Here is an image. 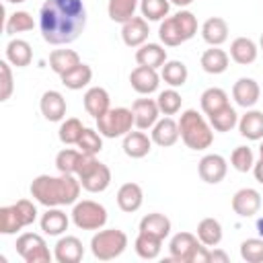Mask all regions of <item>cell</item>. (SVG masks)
<instances>
[{
  "label": "cell",
  "mask_w": 263,
  "mask_h": 263,
  "mask_svg": "<svg viewBox=\"0 0 263 263\" xmlns=\"http://www.w3.org/2000/svg\"><path fill=\"white\" fill-rule=\"evenodd\" d=\"M86 27L82 0H45L39 10L41 37L51 45H66L78 39Z\"/></svg>",
  "instance_id": "1"
},
{
  "label": "cell",
  "mask_w": 263,
  "mask_h": 263,
  "mask_svg": "<svg viewBox=\"0 0 263 263\" xmlns=\"http://www.w3.org/2000/svg\"><path fill=\"white\" fill-rule=\"evenodd\" d=\"M80 179L76 175L60 173L58 177L39 175L31 181V197L45 205V208H60V205H74L80 195Z\"/></svg>",
  "instance_id": "2"
},
{
  "label": "cell",
  "mask_w": 263,
  "mask_h": 263,
  "mask_svg": "<svg viewBox=\"0 0 263 263\" xmlns=\"http://www.w3.org/2000/svg\"><path fill=\"white\" fill-rule=\"evenodd\" d=\"M179 132L183 144L191 150H205L214 142V129L210 121H205V117L195 109H187L181 113Z\"/></svg>",
  "instance_id": "3"
},
{
  "label": "cell",
  "mask_w": 263,
  "mask_h": 263,
  "mask_svg": "<svg viewBox=\"0 0 263 263\" xmlns=\"http://www.w3.org/2000/svg\"><path fill=\"white\" fill-rule=\"evenodd\" d=\"M76 177L80 179V185L88 193H101L111 185V171L105 162L97 158V154L80 152Z\"/></svg>",
  "instance_id": "4"
},
{
  "label": "cell",
  "mask_w": 263,
  "mask_h": 263,
  "mask_svg": "<svg viewBox=\"0 0 263 263\" xmlns=\"http://www.w3.org/2000/svg\"><path fill=\"white\" fill-rule=\"evenodd\" d=\"M127 249V234L119 228H101L90 238V253L99 261L117 259Z\"/></svg>",
  "instance_id": "5"
},
{
  "label": "cell",
  "mask_w": 263,
  "mask_h": 263,
  "mask_svg": "<svg viewBox=\"0 0 263 263\" xmlns=\"http://www.w3.org/2000/svg\"><path fill=\"white\" fill-rule=\"evenodd\" d=\"M136 125L134 111L127 107H111L97 119V129L103 138H123Z\"/></svg>",
  "instance_id": "6"
},
{
  "label": "cell",
  "mask_w": 263,
  "mask_h": 263,
  "mask_svg": "<svg viewBox=\"0 0 263 263\" xmlns=\"http://www.w3.org/2000/svg\"><path fill=\"white\" fill-rule=\"evenodd\" d=\"M72 222L80 230H101L107 224V210L103 203L92 199L76 201L72 208Z\"/></svg>",
  "instance_id": "7"
},
{
  "label": "cell",
  "mask_w": 263,
  "mask_h": 263,
  "mask_svg": "<svg viewBox=\"0 0 263 263\" xmlns=\"http://www.w3.org/2000/svg\"><path fill=\"white\" fill-rule=\"evenodd\" d=\"M16 253L27 263H49L53 255L47 249V242L37 232H25L16 238Z\"/></svg>",
  "instance_id": "8"
},
{
  "label": "cell",
  "mask_w": 263,
  "mask_h": 263,
  "mask_svg": "<svg viewBox=\"0 0 263 263\" xmlns=\"http://www.w3.org/2000/svg\"><path fill=\"white\" fill-rule=\"evenodd\" d=\"M197 173H199V179L203 183H210V185H216L220 183L226 173H228V162L224 156L220 154H205L199 164H197Z\"/></svg>",
  "instance_id": "9"
},
{
  "label": "cell",
  "mask_w": 263,
  "mask_h": 263,
  "mask_svg": "<svg viewBox=\"0 0 263 263\" xmlns=\"http://www.w3.org/2000/svg\"><path fill=\"white\" fill-rule=\"evenodd\" d=\"M232 212L240 218H251L261 210V193L253 187H242L232 195Z\"/></svg>",
  "instance_id": "10"
},
{
  "label": "cell",
  "mask_w": 263,
  "mask_h": 263,
  "mask_svg": "<svg viewBox=\"0 0 263 263\" xmlns=\"http://www.w3.org/2000/svg\"><path fill=\"white\" fill-rule=\"evenodd\" d=\"M132 111H134V121H136V127L138 129H152L154 123L158 121V115H160V109H158V103L156 99H136L134 105H132Z\"/></svg>",
  "instance_id": "11"
},
{
  "label": "cell",
  "mask_w": 263,
  "mask_h": 263,
  "mask_svg": "<svg viewBox=\"0 0 263 263\" xmlns=\"http://www.w3.org/2000/svg\"><path fill=\"white\" fill-rule=\"evenodd\" d=\"M84 257V247L78 236L66 234L53 247V259L58 263H78Z\"/></svg>",
  "instance_id": "12"
},
{
  "label": "cell",
  "mask_w": 263,
  "mask_h": 263,
  "mask_svg": "<svg viewBox=\"0 0 263 263\" xmlns=\"http://www.w3.org/2000/svg\"><path fill=\"white\" fill-rule=\"evenodd\" d=\"M150 138L156 146H162V148H168V146H175L177 140L181 138V132H179V121H175L171 115L158 119L150 132Z\"/></svg>",
  "instance_id": "13"
},
{
  "label": "cell",
  "mask_w": 263,
  "mask_h": 263,
  "mask_svg": "<svg viewBox=\"0 0 263 263\" xmlns=\"http://www.w3.org/2000/svg\"><path fill=\"white\" fill-rule=\"evenodd\" d=\"M199 245V238L197 234H191V232H177L171 242H168V253H171V259L173 261H179V263H189L195 247Z\"/></svg>",
  "instance_id": "14"
},
{
  "label": "cell",
  "mask_w": 263,
  "mask_h": 263,
  "mask_svg": "<svg viewBox=\"0 0 263 263\" xmlns=\"http://www.w3.org/2000/svg\"><path fill=\"white\" fill-rule=\"evenodd\" d=\"M129 84L138 95H150L158 88L160 84V74L156 72V68H148V66H138L132 70L129 74Z\"/></svg>",
  "instance_id": "15"
},
{
  "label": "cell",
  "mask_w": 263,
  "mask_h": 263,
  "mask_svg": "<svg viewBox=\"0 0 263 263\" xmlns=\"http://www.w3.org/2000/svg\"><path fill=\"white\" fill-rule=\"evenodd\" d=\"M148 21L144 16H134L121 25V39L127 47H140L148 41Z\"/></svg>",
  "instance_id": "16"
},
{
  "label": "cell",
  "mask_w": 263,
  "mask_h": 263,
  "mask_svg": "<svg viewBox=\"0 0 263 263\" xmlns=\"http://www.w3.org/2000/svg\"><path fill=\"white\" fill-rule=\"evenodd\" d=\"M84 109L88 115H92L95 119H99L101 115H105L111 109V97L103 86H90L84 97H82Z\"/></svg>",
  "instance_id": "17"
},
{
  "label": "cell",
  "mask_w": 263,
  "mask_h": 263,
  "mask_svg": "<svg viewBox=\"0 0 263 263\" xmlns=\"http://www.w3.org/2000/svg\"><path fill=\"white\" fill-rule=\"evenodd\" d=\"M144 203V191L138 183H123L119 189H117V205L121 212L125 214H134L142 208Z\"/></svg>",
  "instance_id": "18"
},
{
  "label": "cell",
  "mask_w": 263,
  "mask_h": 263,
  "mask_svg": "<svg viewBox=\"0 0 263 263\" xmlns=\"http://www.w3.org/2000/svg\"><path fill=\"white\" fill-rule=\"evenodd\" d=\"M261 97V88L257 84V80L253 78H238L232 86V99L236 101V105L251 109Z\"/></svg>",
  "instance_id": "19"
},
{
  "label": "cell",
  "mask_w": 263,
  "mask_h": 263,
  "mask_svg": "<svg viewBox=\"0 0 263 263\" xmlns=\"http://www.w3.org/2000/svg\"><path fill=\"white\" fill-rule=\"evenodd\" d=\"M39 109L47 121H62L66 115V99L58 90H45L41 95Z\"/></svg>",
  "instance_id": "20"
},
{
  "label": "cell",
  "mask_w": 263,
  "mask_h": 263,
  "mask_svg": "<svg viewBox=\"0 0 263 263\" xmlns=\"http://www.w3.org/2000/svg\"><path fill=\"white\" fill-rule=\"evenodd\" d=\"M152 138H148V134L144 129L140 132H129L123 136V152L129 158H144L148 156V152L152 150Z\"/></svg>",
  "instance_id": "21"
},
{
  "label": "cell",
  "mask_w": 263,
  "mask_h": 263,
  "mask_svg": "<svg viewBox=\"0 0 263 263\" xmlns=\"http://www.w3.org/2000/svg\"><path fill=\"white\" fill-rule=\"evenodd\" d=\"M68 224H70V218L60 208H47V212L39 220L41 230L45 234H49V236H62L68 230Z\"/></svg>",
  "instance_id": "22"
},
{
  "label": "cell",
  "mask_w": 263,
  "mask_h": 263,
  "mask_svg": "<svg viewBox=\"0 0 263 263\" xmlns=\"http://www.w3.org/2000/svg\"><path fill=\"white\" fill-rule=\"evenodd\" d=\"M238 132L247 140H263V111L247 109V113L238 119Z\"/></svg>",
  "instance_id": "23"
},
{
  "label": "cell",
  "mask_w": 263,
  "mask_h": 263,
  "mask_svg": "<svg viewBox=\"0 0 263 263\" xmlns=\"http://www.w3.org/2000/svg\"><path fill=\"white\" fill-rule=\"evenodd\" d=\"M201 37H203V41L208 45L220 47L228 39V23L222 16H210L201 25Z\"/></svg>",
  "instance_id": "24"
},
{
  "label": "cell",
  "mask_w": 263,
  "mask_h": 263,
  "mask_svg": "<svg viewBox=\"0 0 263 263\" xmlns=\"http://www.w3.org/2000/svg\"><path fill=\"white\" fill-rule=\"evenodd\" d=\"M257 53H259V47L249 37H236L230 43V58H232V62H236L240 66L253 64L257 60Z\"/></svg>",
  "instance_id": "25"
},
{
  "label": "cell",
  "mask_w": 263,
  "mask_h": 263,
  "mask_svg": "<svg viewBox=\"0 0 263 263\" xmlns=\"http://www.w3.org/2000/svg\"><path fill=\"white\" fill-rule=\"evenodd\" d=\"M136 62L138 66H148V68H162L166 62V49L160 43H144L136 51Z\"/></svg>",
  "instance_id": "26"
},
{
  "label": "cell",
  "mask_w": 263,
  "mask_h": 263,
  "mask_svg": "<svg viewBox=\"0 0 263 263\" xmlns=\"http://www.w3.org/2000/svg\"><path fill=\"white\" fill-rule=\"evenodd\" d=\"M228 62H230V55L224 49L212 47V45H210V49H205L201 53V60H199L203 72H208V74H222V72H226L228 70Z\"/></svg>",
  "instance_id": "27"
},
{
  "label": "cell",
  "mask_w": 263,
  "mask_h": 263,
  "mask_svg": "<svg viewBox=\"0 0 263 263\" xmlns=\"http://www.w3.org/2000/svg\"><path fill=\"white\" fill-rule=\"evenodd\" d=\"M140 232H148V234H154V236L164 240L171 234V220L160 212L146 214L140 220Z\"/></svg>",
  "instance_id": "28"
},
{
  "label": "cell",
  "mask_w": 263,
  "mask_h": 263,
  "mask_svg": "<svg viewBox=\"0 0 263 263\" xmlns=\"http://www.w3.org/2000/svg\"><path fill=\"white\" fill-rule=\"evenodd\" d=\"M6 60L16 68H25L33 60V49L25 39H10L6 45Z\"/></svg>",
  "instance_id": "29"
},
{
  "label": "cell",
  "mask_w": 263,
  "mask_h": 263,
  "mask_svg": "<svg viewBox=\"0 0 263 263\" xmlns=\"http://www.w3.org/2000/svg\"><path fill=\"white\" fill-rule=\"evenodd\" d=\"M187 66L181 60H166L164 66L160 68V78L171 86V88H179L187 82Z\"/></svg>",
  "instance_id": "30"
},
{
  "label": "cell",
  "mask_w": 263,
  "mask_h": 263,
  "mask_svg": "<svg viewBox=\"0 0 263 263\" xmlns=\"http://www.w3.org/2000/svg\"><path fill=\"white\" fill-rule=\"evenodd\" d=\"M60 80H62V84H64L66 88H70V90H80V88L88 86V82L92 80V68H90L88 64H82V62H80L76 68H72V70H68L66 74H62Z\"/></svg>",
  "instance_id": "31"
},
{
  "label": "cell",
  "mask_w": 263,
  "mask_h": 263,
  "mask_svg": "<svg viewBox=\"0 0 263 263\" xmlns=\"http://www.w3.org/2000/svg\"><path fill=\"white\" fill-rule=\"evenodd\" d=\"M78 64H80V55H78L74 49H53V51L49 53V68H51L58 76L66 74L68 70L76 68Z\"/></svg>",
  "instance_id": "32"
},
{
  "label": "cell",
  "mask_w": 263,
  "mask_h": 263,
  "mask_svg": "<svg viewBox=\"0 0 263 263\" xmlns=\"http://www.w3.org/2000/svg\"><path fill=\"white\" fill-rule=\"evenodd\" d=\"M140 6V0H109L107 2V14L113 23H127L136 16V8Z\"/></svg>",
  "instance_id": "33"
},
{
  "label": "cell",
  "mask_w": 263,
  "mask_h": 263,
  "mask_svg": "<svg viewBox=\"0 0 263 263\" xmlns=\"http://www.w3.org/2000/svg\"><path fill=\"white\" fill-rule=\"evenodd\" d=\"M199 103H201V111H203L208 117H210L212 113L220 111L222 107L230 105V103H228V95H226V90H222V88H218V86H210V88H205V90L201 92V97H199Z\"/></svg>",
  "instance_id": "34"
},
{
  "label": "cell",
  "mask_w": 263,
  "mask_h": 263,
  "mask_svg": "<svg viewBox=\"0 0 263 263\" xmlns=\"http://www.w3.org/2000/svg\"><path fill=\"white\" fill-rule=\"evenodd\" d=\"M134 249L138 253V257L142 259H156L160 255V249H162V238L154 236V234H148V232H140L136 236V242H134Z\"/></svg>",
  "instance_id": "35"
},
{
  "label": "cell",
  "mask_w": 263,
  "mask_h": 263,
  "mask_svg": "<svg viewBox=\"0 0 263 263\" xmlns=\"http://www.w3.org/2000/svg\"><path fill=\"white\" fill-rule=\"evenodd\" d=\"M197 238L205 247H218L222 240V224L216 218H203L197 224Z\"/></svg>",
  "instance_id": "36"
},
{
  "label": "cell",
  "mask_w": 263,
  "mask_h": 263,
  "mask_svg": "<svg viewBox=\"0 0 263 263\" xmlns=\"http://www.w3.org/2000/svg\"><path fill=\"white\" fill-rule=\"evenodd\" d=\"M208 121H210V125H212L214 132H230L234 125H238V113L230 105H226L220 111L212 113L208 117Z\"/></svg>",
  "instance_id": "37"
},
{
  "label": "cell",
  "mask_w": 263,
  "mask_h": 263,
  "mask_svg": "<svg viewBox=\"0 0 263 263\" xmlns=\"http://www.w3.org/2000/svg\"><path fill=\"white\" fill-rule=\"evenodd\" d=\"M82 132H84L82 121L76 119V117H68V119L62 121V125H60V129H58V136H60V142H62V144L72 146V144H78Z\"/></svg>",
  "instance_id": "38"
},
{
  "label": "cell",
  "mask_w": 263,
  "mask_h": 263,
  "mask_svg": "<svg viewBox=\"0 0 263 263\" xmlns=\"http://www.w3.org/2000/svg\"><path fill=\"white\" fill-rule=\"evenodd\" d=\"M35 27V21L33 16L27 12V10H14L8 18H6V35H16V33H25V31H31Z\"/></svg>",
  "instance_id": "39"
},
{
  "label": "cell",
  "mask_w": 263,
  "mask_h": 263,
  "mask_svg": "<svg viewBox=\"0 0 263 263\" xmlns=\"http://www.w3.org/2000/svg\"><path fill=\"white\" fill-rule=\"evenodd\" d=\"M158 37L168 47H177V45H181L185 41L183 35H181V31H179V27H177V23H175V16H166V18L160 21Z\"/></svg>",
  "instance_id": "40"
},
{
  "label": "cell",
  "mask_w": 263,
  "mask_h": 263,
  "mask_svg": "<svg viewBox=\"0 0 263 263\" xmlns=\"http://www.w3.org/2000/svg\"><path fill=\"white\" fill-rule=\"evenodd\" d=\"M171 10L168 0H140V12L146 21H162Z\"/></svg>",
  "instance_id": "41"
},
{
  "label": "cell",
  "mask_w": 263,
  "mask_h": 263,
  "mask_svg": "<svg viewBox=\"0 0 263 263\" xmlns=\"http://www.w3.org/2000/svg\"><path fill=\"white\" fill-rule=\"evenodd\" d=\"M156 103H158L160 113H164V115H175V113L181 111L183 99H181V95L177 92V88H166V90L158 92Z\"/></svg>",
  "instance_id": "42"
},
{
  "label": "cell",
  "mask_w": 263,
  "mask_h": 263,
  "mask_svg": "<svg viewBox=\"0 0 263 263\" xmlns=\"http://www.w3.org/2000/svg\"><path fill=\"white\" fill-rule=\"evenodd\" d=\"M21 228H25V226H23L14 205H2L0 208V232L8 236V234H16Z\"/></svg>",
  "instance_id": "43"
},
{
  "label": "cell",
  "mask_w": 263,
  "mask_h": 263,
  "mask_svg": "<svg viewBox=\"0 0 263 263\" xmlns=\"http://www.w3.org/2000/svg\"><path fill=\"white\" fill-rule=\"evenodd\" d=\"M78 150L86 152V154H99L103 150V136L99 134V129L92 127H84L80 140H78Z\"/></svg>",
  "instance_id": "44"
},
{
  "label": "cell",
  "mask_w": 263,
  "mask_h": 263,
  "mask_svg": "<svg viewBox=\"0 0 263 263\" xmlns=\"http://www.w3.org/2000/svg\"><path fill=\"white\" fill-rule=\"evenodd\" d=\"M78 158H80V150L64 148V150H60L58 156H55V168H58L60 173H66V175H76Z\"/></svg>",
  "instance_id": "45"
},
{
  "label": "cell",
  "mask_w": 263,
  "mask_h": 263,
  "mask_svg": "<svg viewBox=\"0 0 263 263\" xmlns=\"http://www.w3.org/2000/svg\"><path fill=\"white\" fill-rule=\"evenodd\" d=\"M230 164L238 171V173H247V171H253V164H255V156H253V150L249 146H236L230 154Z\"/></svg>",
  "instance_id": "46"
},
{
  "label": "cell",
  "mask_w": 263,
  "mask_h": 263,
  "mask_svg": "<svg viewBox=\"0 0 263 263\" xmlns=\"http://www.w3.org/2000/svg\"><path fill=\"white\" fill-rule=\"evenodd\" d=\"M240 257L247 263H263V236L242 240L240 242Z\"/></svg>",
  "instance_id": "47"
},
{
  "label": "cell",
  "mask_w": 263,
  "mask_h": 263,
  "mask_svg": "<svg viewBox=\"0 0 263 263\" xmlns=\"http://www.w3.org/2000/svg\"><path fill=\"white\" fill-rule=\"evenodd\" d=\"M173 16H175V23H177V27H179V31H181L185 41L191 39L197 33V18H195V14L191 10H179Z\"/></svg>",
  "instance_id": "48"
},
{
  "label": "cell",
  "mask_w": 263,
  "mask_h": 263,
  "mask_svg": "<svg viewBox=\"0 0 263 263\" xmlns=\"http://www.w3.org/2000/svg\"><path fill=\"white\" fill-rule=\"evenodd\" d=\"M12 205H14L16 214H18L23 226H31V224L37 220V208H35L33 201H29V199H18V201L12 203Z\"/></svg>",
  "instance_id": "49"
},
{
  "label": "cell",
  "mask_w": 263,
  "mask_h": 263,
  "mask_svg": "<svg viewBox=\"0 0 263 263\" xmlns=\"http://www.w3.org/2000/svg\"><path fill=\"white\" fill-rule=\"evenodd\" d=\"M10 66H12V64H10L8 60H2V62H0V74H2V92H0V101H8L10 95H12V88H14Z\"/></svg>",
  "instance_id": "50"
},
{
  "label": "cell",
  "mask_w": 263,
  "mask_h": 263,
  "mask_svg": "<svg viewBox=\"0 0 263 263\" xmlns=\"http://www.w3.org/2000/svg\"><path fill=\"white\" fill-rule=\"evenodd\" d=\"M253 175H255V179H257V181L263 185V160H261V158H259V160L253 164Z\"/></svg>",
  "instance_id": "51"
},
{
  "label": "cell",
  "mask_w": 263,
  "mask_h": 263,
  "mask_svg": "<svg viewBox=\"0 0 263 263\" xmlns=\"http://www.w3.org/2000/svg\"><path fill=\"white\" fill-rule=\"evenodd\" d=\"M212 261H214V263H218V261H220V263H228V255H226L224 251H220V249H214V251H212Z\"/></svg>",
  "instance_id": "52"
},
{
  "label": "cell",
  "mask_w": 263,
  "mask_h": 263,
  "mask_svg": "<svg viewBox=\"0 0 263 263\" xmlns=\"http://www.w3.org/2000/svg\"><path fill=\"white\" fill-rule=\"evenodd\" d=\"M171 4H175V6H181V8H185V6H189L193 0H168Z\"/></svg>",
  "instance_id": "53"
},
{
  "label": "cell",
  "mask_w": 263,
  "mask_h": 263,
  "mask_svg": "<svg viewBox=\"0 0 263 263\" xmlns=\"http://www.w3.org/2000/svg\"><path fill=\"white\" fill-rule=\"evenodd\" d=\"M257 232L263 236V218H259V220H257Z\"/></svg>",
  "instance_id": "54"
},
{
  "label": "cell",
  "mask_w": 263,
  "mask_h": 263,
  "mask_svg": "<svg viewBox=\"0 0 263 263\" xmlns=\"http://www.w3.org/2000/svg\"><path fill=\"white\" fill-rule=\"evenodd\" d=\"M259 158L263 160V142H261V146H259Z\"/></svg>",
  "instance_id": "55"
},
{
  "label": "cell",
  "mask_w": 263,
  "mask_h": 263,
  "mask_svg": "<svg viewBox=\"0 0 263 263\" xmlns=\"http://www.w3.org/2000/svg\"><path fill=\"white\" fill-rule=\"evenodd\" d=\"M6 2H10V4H21V2H25V0H6Z\"/></svg>",
  "instance_id": "56"
},
{
  "label": "cell",
  "mask_w": 263,
  "mask_h": 263,
  "mask_svg": "<svg viewBox=\"0 0 263 263\" xmlns=\"http://www.w3.org/2000/svg\"><path fill=\"white\" fill-rule=\"evenodd\" d=\"M259 47L263 49V33H261V39H259Z\"/></svg>",
  "instance_id": "57"
}]
</instances>
